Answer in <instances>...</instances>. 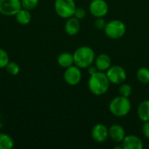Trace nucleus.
Returning a JSON list of instances; mask_svg holds the SVG:
<instances>
[{
  "instance_id": "obj_7",
  "label": "nucleus",
  "mask_w": 149,
  "mask_h": 149,
  "mask_svg": "<svg viewBox=\"0 0 149 149\" xmlns=\"http://www.w3.org/2000/svg\"><path fill=\"white\" fill-rule=\"evenodd\" d=\"M21 9V0H0V13L3 16H15Z\"/></svg>"
},
{
  "instance_id": "obj_12",
  "label": "nucleus",
  "mask_w": 149,
  "mask_h": 149,
  "mask_svg": "<svg viewBox=\"0 0 149 149\" xmlns=\"http://www.w3.org/2000/svg\"><path fill=\"white\" fill-rule=\"evenodd\" d=\"M121 143L124 149H142L144 147L142 141L134 134L126 135Z\"/></svg>"
},
{
  "instance_id": "obj_8",
  "label": "nucleus",
  "mask_w": 149,
  "mask_h": 149,
  "mask_svg": "<svg viewBox=\"0 0 149 149\" xmlns=\"http://www.w3.org/2000/svg\"><path fill=\"white\" fill-rule=\"evenodd\" d=\"M81 79H82L81 69L75 65L66 68L64 72V80L69 86L78 85L81 81Z\"/></svg>"
},
{
  "instance_id": "obj_27",
  "label": "nucleus",
  "mask_w": 149,
  "mask_h": 149,
  "mask_svg": "<svg viewBox=\"0 0 149 149\" xmlns=\"http://www.w3.org/2000/svg\"><path fill=\"white\" fill-rule=\"evenodd\" d=\"M87 69H88V72H89L90 75H92V74H93L94 72H98V69L96 68L95 65H93V64L92 65H90L89 67H87Z\"/></svg>"
},
{
  "instance_id": "obj_1",
  "label": "nucleus",
  "mask_w": 149,
  "mask_h": 149,
  "mask_svg": "<svg viewBox=\"0 0 149 149\" xmlns=\"http://www.w3.org/2000/svg\"><path fill=\"white\" fill-rule=\"evenodd\" d=\"M110 87V81L106 72L98 71L90 75L88 79V88L90 92L96 96H101L107 93Z\"/></svg>"
},
{
  "instance_id": "obj_23",
  "label": "nucleus",
  "mask_w": 149,
  "mask_h": 149,
  "mask_svg": "<svg viewBox=\"0 0 149 149\" xmlns=\"http://www.w3.org/2000/svg\"><path fill=\"white\" fill-rule=\"evenodd\" d=\"M9 62H10L9 54L5 50L0 48V69L5 68V66Z\"/></svg>"
},
{
  "instance_id": "obj_11",
  "label": "nucleus",
  "mask_w": 149,
  "mask_h": 149,
  "mask_svg": "<svg viewBox=\"0 0 149 149\" xmlns=\"http://www.w3.org/2000/svg\"><path fill=\"white\" fill-rule=\"evenodd\" d=\"M109 132V138L116 142V143H121L126 136V131L124 127L119 124H113L108 128Z\"/></svg>"
},
{
  "instance_id": "obj_6",
  "label": "nucleus",
  "mask_w": 149,
  "mask_h": 149,
  "mask_svg": "<svg viewBox=\"0 0 149 149\" xmlns=\"http://www.w3.org/2000/svg\"><path fill=\"white\" fill-rule=\"evenodd\" d=\"M106 74L110 83L114 85H120L124 83L127 77L126 70L119 65H111L106 72Z\"/></svg>"
},
{
  "instance_id": "obj_4",
  "label": "nucleus",
  "mask_w": 149,
  "mask_h": 149,
  "mask_svg": "<svg viewBox=\"0 0 149 149\" xmlns=\"http://www.w3.org/2000/svg\"><path fill=\"white\" fill-rule=\"evenodd\" d=\"M104 31L107 38L111 39H120L126 34L127 27L122 21L113 19L107 23Z\"/></svg>"
},
{
  "instance_id": "obj_20",
  "label": "nucleus",
  "mask_w": 149,
  "mask_h": 149,
  "mask_svg": "<svg viewBox=\"0 0 149 149\" xmlns=\"http://www.w3.org/2000/svg\"><path fill=\"white\" fill-rule=\"evenodd\" d=\"M118 92H119V94L120 96L129 98L131 96L132 93H133V88H132V86L129 84L122 83V84L120 85Z\"/></svg>"
},
{
  "instance_id": "obj_19",
  "label": "nucleus",
  "mask_w": 149,
  "mask_h": 149,
  "mask_svg": "<svg viewBox=\"0 0 149 149\" xmlns=\"http://www.w3.org/2000/svg\"><path fill=\"white\" fill-rule=\"evenodd\" d=\"M136 77L139 82L141 84H148L149 83V68L148 67H141L137 72Z\"/></svg>"
},
{
  "instance_id": "obj_26",
  "label": "nucleus",
  "mask_w": 149,
  "mask_h": 149,
  "mask_svg": "<svg viewBox=\"0 0 149 149\" xmlns=\"http://www.w3.org/2000/svg\"><path fill=\"white\" fill-rule=\"evenodd\" d=\"M141 132L144 137L149 140V121L143 122V125L141 127Z\"/></svg>"
},
{
  "instance_id": "obj_18",
  "label": "nucleus",
  "mask_w": 149,
  "mask_h": 149,
  "mask_svg": "<svg viewBox=\"0 0 149 149\" xmlns=\"http://www.w3.org/2000/svg\"><path fill=\"white\" fill-rule=\"evenodd\" d=\"M13 147V139L7 134L0 133V149H11Z\"/></svg>"
},
{
  "instance_id": "obj_21",
  "label": "nucleus",
  "mask_w": 149,
  "mask_h": 149,
  "mask_svg": "<svg viewBox=\"0 0 149 149\" xmlns=\"http://www.w3.org/2000/svg\"><path fill=\"white\" fill-rule=\"evenodd\" d=\"M5 70H6V72L10 74V75H11V76H16V75H17L18 73H19V72H20V67H19V65H18V64L17 63H16V62H9L8 64H7V65L5 66Z\"/></svg>"
},
{
  "instance_id": "obj_17",
  "label": "nucleus",
  "mask_w": 149,
  "mask_h": 149,
  "mask_svg": "<svg viewBox=\"0 0 149 149\" xmlns=\"http://www.w3.org/2000/svg\"><path fill=\"white\" fill-rule=\"evenodd\" d=\"M15 18L18 24L22 25H27L28 24H30L31 20V14L30 10L22 8L17 12V14L15 15Z\"/></svg>"
},
{
  "instance_id": "obj_2",
  "label": "nucleus",
  "mask_w": 149,
  "mask_h": 149,
  "mask_svg": "<svg viewBox=\"0 0 149 149\" xmlns=\"http://www.w3.org/2000/svg\"><path fill=\"white\" fill-rule=\"evenodd\" d=\"M72 54L74 58V65L80 69H86L92 65L94 63L96 58L94 51L86 45L77 48Z\"/></svg>"
},
{
  "instance_id": "obj_3",
  "label": "nucleus",
  "mask_w": 149,
  "mask_h": 149,
  "mask_svg": "<svg viewBox=\"0 0 149 149\" xmlns=\"http://www.w3.org/2000/svg\"><path fill=\"white\" fill-rule=\"evenodd\" d=\"M108 107L113 115L121 118L127 116L130 113L132 109V104L129 100V98L119 95L110 101Z\"/></svg>"
},
{
  "instance_id": "obj_10",
  "label": "nucleus",
  "mask_w": 149,
  "mask_h": 149,
  "mask_svg": "<svg viewBox=\"0 0 149 149\" xmlns=\"http://www.w3.org/2000/svg\"><path fill=\"white\" fill-rule=\"evenodd\" d=\"M91 135L93 141H95L97 143H104L109 137L108 128L104 124H96L92 128Z\"/></svg>"
},
{
  "instance_id": "obj_24",
  "label": "nucleus",
  "mask_w": 149,
  "mask_h": 149,
  "mask_svg": "<svg viewBox=\"0 0 149 149\" xmlns=\"http://www.w3.org/2000/svg\"><path fill=\"white\" fill-rule=\"evenodd\" d=\"M107 24V22L105 21L104 17H95V21H94V26L96 29L98 30H103L105 29Z\"/></svg>"
},
{
  "instance_id": "obj_13",
  "label": "nucleus",
  "mask_w": 149,
  "mask_h": 149,
  "mask_svg": "<svg viewBox=\"0 0 149 149\" xmlns=\"http://www.w3.org/2000/svg\"><path fill=\"white\" fill-rule=\"evenodd\" d=\"M80 31V22L79 19L75 17L74 16L66 18V22L65 24V31L69 36H74L79 33Z\"/></svg>"
},
{
  "instance_id": "obj_14",
  "label": "nucleus",
  "mask_w": 149,
  "mask_h": 149,
  "mask_svg": "<svg viewBox=\"0 0 149 149\" xmlns=\"http://www.w3.org/2000/svg\"><path fill=\"white\" fill-rule=\"evenodd\" d=\"M94 65L100 72H107L108 68L112 65V59L109 55L106 53H101L95 58Z\"/></svg>"
},
{
  "instance_id": "obj_9",
  "label": "nucleus",
  "mask_w": 149,
  "mask_h": 149,
  "mask_svg": "<svg viewBox=\"0 0 149 149\" xmlns=\"http://www.w3.org/2000/svg\"><path fill=\"white\" fill-rule=\"evenodd\" d=\"M89 10L94 17H104L108 13L109 6L105 0H92L89 4Z\"/></svg>"
},
{
  "instance_id": "obj_16",
  "label": "nucleus",
  "mask_w": 149,
  "mask_h": 149,
  "mask_svg": "<svg viewBox=\"0 0 149 149\" xmlns=\"http://www.w3.org/2000/svg\"><path fill=\"white\" fill-rule=\"evenodd\" d=\"M137 114L141 121H149V100H145L140 103L137 108Z\"/></svg>"
},
{
  "instance_id": "obj_25",
  "label": "nucleus",
  "mask_w": 149,
  "mask_h": 149,
  "mask_svg": "<svg viewBox=\"0 0 149 149\" xmlns=\"http://www.w3.org/2000/svg\"><path fill=\"white\" fill-rule=\"evenodd\" d=\"M86 10L83 7H77L75 11H74V15L73 16L75 17H77L78 19L81 20V19H83L86 17Z\"/></svg>"
},
{
  "instance_id": "obj_15",
  "label": "nucleus",
  "mask_w": 149,
  "mask_h": 149,
  "mask_svg": "<svg viewBox=\"0 0 149 149\" xmlns=\"http://www.w3.org/2000/svg\"><path fill=\"white\" fill-rule=\"evenodd\" d=\"M57 62L59 66L66 69L72 65H74V58H73V54L70 52H62L58 55L57 58Z\"/></svg>"
},
{
  "instance_id": "obj_5",
  "label": "nucleus",
  "mask_w": 149,
  "mask_h": 149,
  "mask_svg": "<svg viewBox=\"0 0 149 149\" xmlns=\"http://www.w3.org/2000/svg\"><path fill=\"white\" fill-rule=\"evenodd\" d=\"M77 6L74 0H55L54 10L61 18H69L74 15Z\"/></svg>"
},
{
  "instance_id": "obj_22",
  "label": "nucleus",
  "mask_w": 149,
  "mask_h": 149,
  "mask_svg": "<svg viewBox=\"0 0 149 149\" xmlns=\"http://www.w3.org/2000/svg\"><path fill=\"white\" fill-rule=\"evenodd\" d=\"M39 3V0H21L22 8L28 10H34Z\"/></svg>"
}]
</instances>
